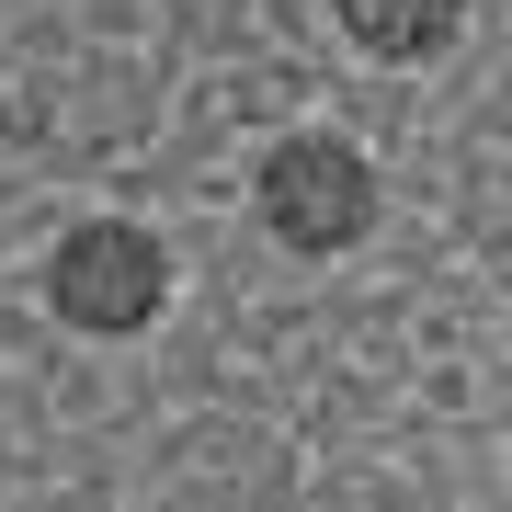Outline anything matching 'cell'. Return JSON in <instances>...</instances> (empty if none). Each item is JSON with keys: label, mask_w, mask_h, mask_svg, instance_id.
<instances>
[{"label": "cell", "mask_w": 512, "mask_h": 512, "mask_svg": "<svg viewBox=\"0 0 512 512\" xmlns=\"http://www.w3.org/2000/svg\"><path fill=\"white\" fill-rule=\"evenodd\" d=\"M251 217L274 251L296 262H342V251H365L376 217H387V183H376V160L353 137H330V126H296L262 148V171H251Z\"/></svg>", "instance_id": "obj_1"}, {"label": "cell", "mask_w": 512, "mask_h": 512, "mask_svg": "<svg viewBox=\"0 0 512 512\" xmlns=\"http://www.w3.org/2000/svg\"><path fill=\"white\" fill-rule=\"evenodd\" d=\"M35 296H46L57 330H80V342H137V330H160V308H171V239L137 228V217H80L46 251Z\"/></svg>", "instance_id": "obj_2"}, {"label": "cell", "mask_w": 512, "mask_h": 512, "mask_svg": "<svg viewBox=\"0 0 512 512\" xmlns=\"http://www.w3.org/2000/svg\"><path fill=\"white\" fill-rule=\"evenodd\" d=\"M330 35L365 69H433L467 35V0H330Z\"/></svg>", "instance_id": "obj_3"}]
</instances>
